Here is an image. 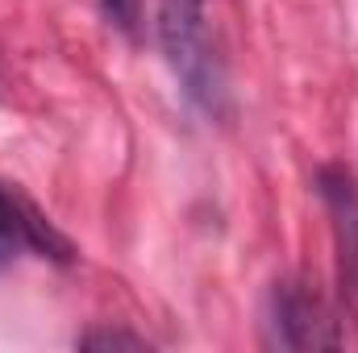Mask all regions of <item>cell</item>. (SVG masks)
<instances>
[{
  "instance_id": "3",
  "label": "cell",
  "mask_w": 358,
  "mask_h": 353,
  "mask_svg": "<svg viewBox=\"0 0 358 353\" xmlns=\"http://www.w3.org/2000/svg\"><path fill=\"white\" fill-rule=\"evenodd\" d=\"M317 195L329 212L334 229V254H338V295L342 308L358 316V179L346 167H321L317 171Z\"/></svg>"
},
{
  "instance_id": "4",
  "label": "cell",
  "mask_w": 358,
  "mask_h": 353,
  "mask_svg": "<svg viewBox=\"0 0 358 353\" xmlns=\"http://www.w3.org/2000/svg\"><path fill=\"white\" fill-rule=\"evenodd\" d=\"M21 250H63L67 254V241L50 229V220H42L17 191L0 187V266L13 262Z\"/></svg>"
},
{
  "instance_id": "2",
  "label": "cell",
  "mask_w": 358,
  "mask_h": 353,
  "mask_svg": "<svg viewBox=\"0 0 358 353\" xmlns=\"http://www.w3.org/2000/svg\"><path fill=\"white\" fill-rule=\"evenodd\" d=\"M263 329L275 350H334L346 341L338 312L308 278H283L271 287Z\"/></svg>"
},
{
  "instance_id": "5",
  "label": "cell",
  "mask_w": 358,
  "mask_h": 353,
  "mask_svg": "<svg viewBox=\"0 0 358 353\" xmlns=\"http://www.w3.org/2000/svg\"><path fill=\"white\" fill-rule=\"evenodd\" d=\"M80 345H84V350H108V345H134V350H142L146 337H138V333H121V329H92V333L80 337Z\"/></svg>"
},
{
  "instance_id": "6",
  "label": "cell",
  "mask_w": 358,
  "mask_h": 353,
  "mask_svg": "<svg viewBox=\"0 0 358 353\" xmlns=\"http://www.w3.org/2000/svg\"><path fill=\"white\" fill-rule=\"evenodd\" d=\"M100 4H104V13H108V21L117 29L134 33V25H138V0H100Z\"/></svg>"
},
{
  "instance_id": "1",
  "label": "cell",
  "mask_w": 358,
  "mask_h": 353,
  "mask_svg": "<svg viewBox=\"0 0 358 353\" xmlns=\"http://www.w3.org/2000/svg\"><path fill=\"white\" fill-rule=\"evenodd\" d=\"M159 42L167 50V63L179 75L183 91L196 104L217 108L221 67H217L208 25H204V0H159Z\"/></svg>"
}]
</instances>
